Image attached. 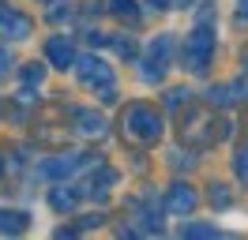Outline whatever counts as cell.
Instances as JSON below:
<instances>
[{
    "label": "cell",
    "mask_w": 248,
    "mask_h": 240,
    "mask_svg": "<svg viewBox=\"0 0 248 240\" xmlns=\"http://www.w3.org/2000/svg\"><path fill=\"white\" fill-rule=\"evenodd\" d=\"M42 79H46V68H42V64H27V68H23V83H34V87H38Z\"/></svg>",
    "instance_id": "16"
},
{
    "label": "cell",
    "mask_w": 248,
    "mask_h": 240,
    "mask_svg": "<svg viewBox=\"0 0 248 240\" xmlns=\"http://www.w3.org/2000/svg\"><path fill=\"white\" fill-rule=\"evenodd\" d=\"M211 203H215L218 210H226V207H230V203H233V199H230V192H226L222 184H215V192H211Z\"/></svg>",
    "instance_id": "19"
},
{
    "label": "cell",
    "mask_w": 248,
    "mask_h": 240,
    "mask_svg": "<svg viewBox=\"0 0 248 240\" xmlns=\"http://www.w3.org/2000/svg\"><path fill=\"white\" fill-rule=\"evenodd\" d=\"M113 45H117L121 57H136V42H132V38H113Z\"/></svg>",
    "instance_id": "20"
},
{
    "label": "cell",
    "mask_w": 248,
    "mask_h": 240,
    "mask_svg": "<svg viewBox=\"0 0 248 240\" xmlns=\"http://www.w3.org/2000/svg\"><path fill=\"white\" fill-rule=\"evenodd\" d=\"M173 57V34H162L155 45H151V57L143 60V79H162V72H166V64H170Z\"/></svg>",
    "instance_id": "5"
},
{
    "label": "cell",
    "mask_w": 248,
    "mask_h": 240,
    "mask_svg": "<svg viewBox=\"0 0 248 240\" xmlns=\"http://www.w3.org/2000/svg\"><path fill=\"white\" fill-rule=\"evenodd\" d=\"M46 57H49V64H57V68H72V64H76V45H72V38H64V34L49 38Z\"/></svg>",
    "instance_id": "8"
},
{
    "label": "cell",
    "mask_w": 248,
    "mask_h": 240,
    "mask_svg": "<svg viewBox=\"0 0 248 240\" xmlns=\"http://www.w3.org/2000/svg\"><path fill=\"white\" fill-rule=\"evenodd\" d=\"M233 169H237V177H241V180H248V143L237 150V162H233Z\"/></svg>",
    "instance_id": "18"
},
{
    "label": "cell",
    "mask_w": 248,
    "mask_h": 240,
    "mask_svg": "<svg viewBox=\"0 0 248 240\" xmlns=\"http://www.w3.org/2000/svg\"><path fill=\"white\" fill-rule=\"evenodd\" d=\"M155 8H173V0H151Z\"/></svg>",
    "instance_id": "24"
},
{
    "label": "cell",
    "mask_w": 248,
    "mask_h": 240,
    "mask_svg": "<svg viewBox=\"0 0 248 240\" xmlns=\"http://www.w3.org/2000/svg\"><path fill=\"white\" fill-rule=\"evenodd\" d=\"M27 214H19V210H0V233L4 237H19V233H27Z\"/></svg>",
    "instance_id": "11"
},
{
    "label": "cell",
    "mask_w": 248,
    "mask_h": 240,
    "mask_svg": "<svg viewBox=\"0 0 248 240\" xmlns=\"http://www.w3.org/2000/svg\"><path fill=\"white\" fill-rule=\"evenodd\" d=\"M200 207V195L192 192L188 184H173L170 195H166V210L170 214H192V210Z\"/></svg>",
    "instance_id": "7"
},
{
    "label": "cell",
    "mask_w": 248,
    "mask_h": 240,
    "mask_svg": "<svg viewBox=\"0 0 248 240\" xmlns=\"http://www.w3.org/2000/svg\"><path fill=\"white\" fill-rule=\"evenodd\" d=\"M113 184H117V173H113V169H106V165H98V177H91L87 180V188H83V195H106L109 188H113Z\"/></svg>",
    "instance_id": "12"
},
{
    "label": "cell",
    "mask_w": 248,
    "mask_h": 240,
    "mask_svg": "<svg viewBox=\"0 0 248 240\" xmlns=\"http://www.w3.org/2000/svg\"><path fill=\"white\" fill-rule=\"evenodd\" d=\"M109 4H113L109 12L117 15V19H128V23H136V19H140V12H136V0H109Z\"/></svg>",
    "instance_id": "14"
},
{
    "label": "cell",
    "mask_w": 248,
    "mask_h": 240,
    "mask_svg": "<svg viewBox=\"0 0 248 240\" xmlns=\"http://www.w3.org/2000/svg\"><path fill=\"white\" fill-rule=\"evenodd\" d=\"M76 203H79V192H64V188H53V192H49V207L57 210V214L76 210Z\"/></svg>",
    "instance_id": "13"
},
{
    "label": "cell",
    "mask_w": 248,
    "mask_h": 240,
    "mask_svg": "<svg viewBox=\"0 0 248 240\" xmlns=\"http://www.w3.org/2000/svg\"><path fill=\"white\" fill-rule=\"evenodd\" d=\"M230 102H248V83L245 79H237V83H230V87L211 90V105H230Z\"/></svg>",
    "instance_id": "10"
},
{
    "label": "cell",
    "mask_w": 248,
    "mask_h": 240,
    "mask_svg": "<svg viewBox=\"0 0 248 240\" xmlns=\"http://www.w3.org/2000/svg\"><path fill=\"white\" fill-rule=\"evenodd\" d=\"M76 68H79V83H83V87L102 90V87H109V83H113V68H109L106 60H98V57L76 60Z\"/></svg>",
    "instance_id": "4"
},
{
    "label": "cell",
    "mask_w": 248,
    "mask_h": 240,
    "mask_svg": "<svg viewBox=\"0 0 248 240\" xmlns=\"http://www.w3.org/2000/svg\"><path fill=\"white\" fill-rule=\"evenodd\" d=\"M188 98H192L188 90H170V98H166V105H170V109H181V102L188 105Z\"/></svg>",
    "instance_id": "21"
},
{
    "label": "cell",
    "mask_w": 248,
    "mask_h": 240,
    "mask_svg": "<svg viewBox=\"0 0 248 240\" xmlns=\"http://www.w3.org/2000/svg\"><path fill=\"white\" fill-rule=\"evenodd\" d=\"M121 128L132 143H158L162 139V117L151 105H128L121 117Z\"/></svg>",
    "instance_id": "1"
},
{
    "label": "cell",
    "mask_w": 248,
    "mask_h": 240,
    "mask_svg": "<svg viewBox=\"0 0 248 240\" xmlns=\"http://www.w3.org/2000/svg\"><path fill=\"white\" fill-rule=\"evenodd\" d=\"M0 169H4V158H0Z\"/></svg>",
    "instance_id": "25"
},
{
    "label": "cell",
    "mask_w": 248,
    "mask_h": 240,
    "mask_svg": "<svg viewBox=\"0 0 248 240\" xmlns=\"http://www.w3.org/2000/svg\"><path fill=\"white\" fill-rule=\"evenodd\" d=\"M140 225L147 229V233H151V229H155V233H162V218H158L155 210H143V214H140Z\"/></svg>",
    "instance_id": "17"
},
{
    "label": "cell",
    "mask_w": 248,
    "mask_h": 240,
    "mask_svg": "<svg viewBox=\"0 0 248 240\" xmlns=\"http://www.w3.org/2000/svg\"><path fill=\"white\" fill-rule=\"evenodd\" d=\"M181 237H222L218 233V225H203V222H188L181 229Z\"/></svg>",
    "instance_id": "15"
},
{
    "label": "cell",
    "mask_w": 248,
    "mask_h": 240,
    "mask_svg": "<svg viewBox=\"0 0 248 240\" xmlns=\"http://www.w3.org/2000/svg\"><path fill=\"white\" fill-rule=\"evenodd\" d=\"M237 15H241V19H248V0H237Z\"/></svg>",
    "instance_id": "23"
},
{
    "label": "cell",
    "mask_w": 248,
    "mask_h": 240,
    "mask_svg": "<svg viewBox=\"0 0 248 240\" xmlns=\"http://www.w3.org/2000/svg\"><path fill=\"white\" fill-rule=\"evenodd\" d=\"M31 34H34V23L27 15L16 12V8H8V4H0V38L23 42V38H31Z\"/></svg>",
    "instance_id": "6"
},
{
    "label": "cell",
    "mask_w": 248,
    "mask_h": 240,
    "mask_svg": "<svg viewBox=\"0 0 248 240\" xmlns=\"http://www.w3.org/2000/svg\"><path fill=\"white\" fill-rule=\"evenodd\" d=\"M12 64H16V60H12V53H8L4 45H0V79H4V75L12 72Z\"/></svg>",
    "instance_id": "22"
},
{
    "label": "cell",
    "mask_w": 248,
    "mask_h": 240,
    "mask_svg": "<svg viewBox=\"0 0 248 240\" xmlns=\"http://www.w3.org/2000/svg\"><path fill=\"white\" fill-rule=\"evenodd\" d=\"M87 162H91L87 154H76V150H68V154H57V158H49V162L38 169V177H42V180H64V177H72L76 169H83Z\"/></svg>",
    "instance_id": "3"
},
{
    "label": "cell",
    "mask_w": 248,
    "mask_h": 240,
    "mask_svg": "<svg viewBox=\"0 0 248 240\" xmlns=\"http://www.w3.org/2000/svg\"><path fill=\"white\" fill-rule=\"evenodd\" d=\"M215 57V30L200 23V27L192 30L185 38V49H181V64H185L188 72H207V64Z\"/></svg>",
    "instance_id": "2"
},
{
    "label": "cell",
    "mask_w": 248,
    "mask_h": 240,
    "mask_svg": "<svg viewBox=\"0 0 248 240\" xmlns=\"http://www.w3.org/2000/svg\"><path fill=\"white\" fill-rule=\"evenodd\" d=\"M72 120L83 135H106V117L94 109H72Z\"/></svg>",
    "instance_id": "9"
}]
</instances>
